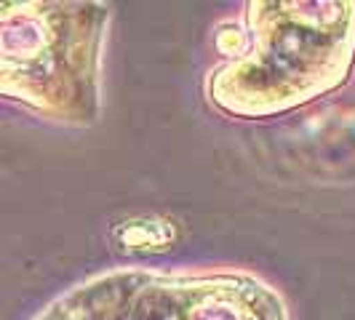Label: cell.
Instances as JSON below:
<instances>
[{
    "mask_svg": "<svg viewBox=\"0 0 355 320\" xmlns=\"http://www.w3.org/2000/svg\"><path fill=\"white\" fill-rule=\"evenodd\" d=\"M235 46L206 78V96L232 118H270L347 83L355 64V3H249Z\"/></svg>",
    "mask_w": 355,
    "mask_h": 320,
    "instance_id": "1",
    "label": "cell"
},
{
    "mask_svg": "<svg viewBox=\"0 0 355 320\" xmlns=\"http://www.w3.org/2000/svg\"><path fill=\"white\" fill-rule=\"evenodd\" d=\"M107 19L99 3H6L3 96L62 123L96 121Z\"/></svg>",
    "mask_w": 355,
    "mask_h": 320,
    "instance_id": "2",
    "label": "cell"
},
{
    "mask_svg": "<svg viewBox=\"0 0 355 320\" xmlns=\"http://www.w3.org/2000/svg\"><path fill=\"white\" fill-rule=\"evenodd\" d=\"M33 320H288L284 296L251 272L112 269L72 285Z\"/></svg>",
    "mask_w": 355,
    "mask_h": 320,
    "instance_id": "3",
    "label": "cell"
},
{
    "mask_svg": "<svg viewBox=\"0 0 355 320\" xmlns=\"http://www.w3.org/2000/svg\"><path fill=\"white\" fill-rule=\"evenodd\" d=\"M112 240L121 251L147 254V251H166L174 240V222L168 219H131L112 230Z\"/></svg>",
    "mask_w": 355,
    "mask_h": 320,
    "instance_id": "4",
    "label": "cell"
}]
</instances>
